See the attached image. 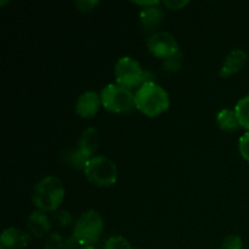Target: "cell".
I'll list each match as a JSON object with an SVG mask.
<instances>
[{"mask_svg":"<svg viewBox=\"0 0 249 249\" xmlns=\"http://www.w3.org/2000/svg\"><path fill=\"white\" fill-rule=\"evenodd\" d=\"M100 96L102 106L113 113H124L135 106V94L118 84L106 85Z\"/></svg>","mask_w":249,"mask_h":249,"instance_id":"cell-5","label":"cell"},{"mask_svg":"<svg viewBox=\"0 0 249 249\" xmlns=\"http://www.w3.org/2000/svg\"><path fill=\"white\" fill-rule=\"evenodd\" d=\"M65 198V187L58 178L49 175L36 185L33 202L38 211L55 212Z\"/></svg>","mask_w":249,"mask_h":249,"instance_id":"cell-2","label":"cell"},{"mask_svg":"<svg viewBox=\"0 0 249 249\" xmlns=\"http://www.w3.org/2000/svg\"><path fill=\"white\" fill-rule=\"evenodd\" d=\"M235 112L237 114V118L240 121L241 126L249 131V95L242 97L240 101L236 104Z\"/></svg>","mask_w":249,"mask_h":249,"instance_id":"cell-15","label":"cell"},{"mask_svg":"<svg viewBox=\"0 0 249 249\" xmlns=\"http://www.w3.org/2000/svg\"><path fill=\"white\" fill-rule=\"evenodd\" d=\"M99 4V1H96V0H83V1H77L75 2V5H77L78 9L80 10V11L83 12H89L91 11L92 7L95 6V5Z\"/></svg>","mask_w":249,"mask_h":249,"instance_id":"cell-23","label":"cell"},{"mask_svg":"<svg viewBox=\"0 0 249 249\" xmlns=\"http://www.w3.org/2000/svg\"><path fill=\"white\" fill-rule=\"evenodd\" d=\"M238 148H240V153L247 162H249V131L243 134L238 141Z\"/></svg>","mask_w":249,"mask_h":249,"instance_id":"cell-21","label":"cell"},{"mask_svg":"<svg viewBox=\"0 0 249 249\" xmlns=\"http://www.w3.org/2000/svg\"><path fill=\"white\" fill-rule=\"evenodd\" d=\"M104 249H133L130 243L126 238L122 237V236H113V237L108 238L105 243Z\"/></svg>","mask_w":249,"mask_h":249,"instance_id":"cell-17","label":"cell"},{"mask_svg":"<svg viewBox=\"0 0 249 249\" xmlns=\"http://www.w3.org/2000/svg\"><path fill=\"white\" fill-rule=\"evenodd\" d=\"M67 160H68V163H70L72 167L82 168V169L84 170L85 164H87L88 160H89L90 158H88L87 156L83 155L79 150H74V151H71V152L68 153Z\"/></svg>","mask_w":249,"mask_h":249,"instance_id":"cell-16","label":"cell"},{"mask_svg":"<svg viewBox=\"0 0 249 249\" xmlns=\"http://www.w3.org/2000/svg\"><path fill=\"white\" fill-rule=\"evenodd\" d=\"M104 230V220L96 211L84 212L74 224L73 237L80 246H92L101 236Z\"/></svg>","mask_w":249,"mask_h":249,"instance_id":"cell-4","label":"cell"},{"mask_svg":"<svg viewBox=\"0 0 249 249\" xmlns=\"http://www.w3.org/2000/svg\"><path fill=\"white\" fill-rule=\"evenodd\" d=\"M29 235L24 231L16 228H7L2 231L0 242L1 247L6 249H18L24 248L29 243Z\"/></svg>","mask_w":249,"mask_h":249,"instance_id":"cell-10","label":"cell"},{"mask_svg":"<svg viewBox=\"0 0 249 249\" xmlns=\"http://www.w3.org/2000/svg\"><path fill=\"white\" fill-rule=\"evenodd\" d=\"M182 65V53L179 51L178 53H175L172 57L167 58L164 62V70L168 72H175V71L179 70Z\"/></svg>","mask_w":249,"mask_h":249,"instance_id":"cell-19","label":"cell"},{"mask_svg":"<svg viewBox=\"0 0 249 249\" xmlns=\"http://www.w3.org/2000/svg\"><path fill=\"white\" fill-rule=\"evenodd\" d=\"M0 249H6V248H4V247H1V248H0Z\"/></svg>","mask_w":249,"mask_h":249,"instance_id":"cell-28","label":"cell"},{"mask_svg":"<svg viewBox=\"0 0 249 249\" xmlns=\"http://www.w3.org/2000/svg\"><path fill=\"white\" fill-rule=\"evenodd\" d=\"M169 105L168 92L153 82H145L135 92V107L147 117L160 116Z\"/></svg>","mask_w":249,"mask_h":249,"instance_id":"cell-1","label":"cell"},{"mask_svg":"<svg viewBox=\"0 0 249 249\" xmlns=\"http://www.w3.org/2000/svg\"><path fill=\"white\" fill-rule=\"evenodd\" d=\"M216 122H218V125L220 126L221 130L228 131V133L236 131L241 126L235 109H221L216 116Z\"/></svg>","mask_w":249,"mask_h":249,"instance_id":"cell-13","label":"cell"},{"mask_svg":"<svg viewBox=\"0 0 249 249\" xmlns=\"http://www.w3.org/2000/svg\"><path fill=\"white\" fill-rule=\"evenodd\" d=\"M78 246L80 245L77 242V240L73 236H71L67 241H65V249H77Z\"/></svg>","mask_w":249,"mask_h":249,"instance_id":"cell-25","label":"cell"},{"mask_svg":"<svg viewBox=\"0 0 249 249\" xmlns=\"http://www.w3.org/2000/svg\"><path fill=\"white\" fill-rule=\"evenodd\" d=\"M163 4H164L165 7H168V9L178 10L186 6V5L189 4V1H184V0H182V1H178V0H167V1H164Z\"/></svg>","mask_w":249,"mask_h":249,"instance_id":"cell-24","label":"cell"},{"mask_svg":"<svg viewBox=\"0 0 249 249\" xmlns=\"http://www.w3.org/2000/svg\"><path fill=\"white\" fill-rule=\"evenodd\" d=\"M84 173L91 184L100 187H108L116 184L118 178L117 165L104 156L91 157L85 164Z\"/></svg>","mask_w":249,"mask_h":249,"instance_id":"cell-3","label":"cell"},{"mask_svg":"<svg viewBox=\"0 0 249 249\" xmlns=\"http://www.w3.org/2000/svg\"><path fill=\"white\" fill-rule=\"evenodd\" d=\"M134 4L136 5H140V6H146V7H150V6H156V5L160 4V1H157V0H141V1H133Z\"/></svg>","mask_w":249,"mask_h":249,"instance_id":"cell-26","label":"cell"},{"mask_svg":"<svg viewBox=\"0 0 249 249\" xmlns=\"http://www.w3.org/2000/svg\"><path fill=\"white\" fill-rule=\"evenodd\" d=\"M133 249H139V248H133Z\"/></svg>","mask_w":249,"mask_h":249,"instance_id":"cell-29","label":"cell"},{"mask_svg":"<svg viewBox=\"0 0 249 249\" xmlns=\"http://www.w3.org/2000/svg\"><path fill=\"white\" fill-rule=\"evenodd\" d=\"M101 104V96L95 91H87L80 95L75 104V112L82 118H91L97 113Z\"/></svg>","mask_w":249,"mask_h":249,"instance_id":"cell-8","label":"cell"},{"mask_svg":"<svg viewBox=\"0 0 249 249\" xmlns=\"http://www.w3.org/2000/svg\"><path fill=\"white\" fill-rule=\"evenodd\" d=\"M55 218L62 226H68L71 223H72V216H71V213H68V212H65V211H61L58 212V213H56Z\"/></svg>","mask_w":249,"mask_h":249,"instance_id":"cell-22","label":"cell"},{"mask_svg":"<svg viewBox=\"0 0 249 249\" xmlns=\"http://www.w3.org/2000/svg\"><path fill=\"white\" fill-rule=\"evenodd\" d=\"M114 77L117 84L129 90L146 82V73L143 72L140 63L128 56L119 58L118 62L116 63Z\"/></svg>","mask_w":249,"mask_h":249,"instance_id":"cell-6","label":"cell"},{"mask_svg":"<svg viewBox=\"0 0 249 249\" xmlns=\"http://www.w3.org/2000/svg\"><path fill=\"white\" fill-rule=\"evenodd\" d=\"M147 48L153 56L158 58L172 57L179 53V44L174 36L167 32H156L150 36L147 41Z\"/></svg>","mask_w":249,"mask_h":249,"instance_id":"cell-7","label":"cell"},{"mask_svg":"<svg viewBox=\"0 0 249 249\" xmlns=\"http://www.w3.org/2000/svg\"><path fill=\"white\" fill-rule=\"evenodd\" d=\"M163 16H164V14H163L162 9L156 6L145 7L140 12L141 23L143 24L145 28H153V27L157 26L162 21Z\"/></svg>","mask_w":249,"mask_h":249,"instance_id":"cell-14","label":"cell"},{"mask_svg":"<svg viewBox=\"0 0 249 249\" xmlns=\"http://www.w3.org/2000/svg\"><path fill=\"white\" fill-rule=\"evenodd\" d=\"M80 249H96L94 247V246H84V247H82Z\"/></svg>","mask_w":249,"mask_h":249,"instance_id":"cell-27","label":"cell"},{"mask_svg":"<svg viewBox=\"0 0 249 249\" xmlns=\"http://www.w3.org/2000/svg\"><path fill=\"white\" fill-rule=\"evenodd\" d=\"M99 147V133L95 128H88L80 135L78 141V150L87 156L88 158H91L92 155L96 152Z\"/></svg>","mask_w":249,"mask_h":249,"instance_id":"cell-12","label":"cell"},{"mask_svg":"<svg viewBox=\"0 0 249 249\" xmlns=\"http://www.w3.org/2000/svg\"><path fill=\"white\" fill-rule=\"evenodd\" d=\"M28 230L34 237L39 238L45 236L50 231V220L45 212L36 211L28 218Z\"/></svg>","mask_w":249,"mask_h":249,"instance_id":"cell-11","label":"cell"},{"mask_svg":"<svg viewBox=\"0 0 249 249\" xmlns=\"http://www.w3.org/2000/svg\"><path fill=\"white\" fill-rule=\"evenodd\" d=\"M220 249H243L242 238L235 235L228 236V237L224 238V241L221 242Z\"/></svg>","mask_w":249,"mask_h":249,"instance_id":"cell-20","label":"cell"},{"mask_svg":"<svg viewBox=\"0 0 249 249\" xmlns=\"http://www.w3.org/2000/svg\"><path fill=\"white\" fill-rule=\"evenodd\" d=\"M247 60V53H246L245 50H242V49H236V50L231 51V53L226 56L225 61H224L223 67H221L220 70V77L229 78L230 75L240 72V71L246 66Z\"/></svg>","mask_w":249,"mask_h":249,"instance_id":"cell-9","label":"cell"},{"mask_svg":"<svg viewBox=\"0 0 249 249\" xmlns=\"http://www.w3.org/2000/svg\"><path fill=\"white\" fill-rule=\"evenodd\" d=\"M44 249H65V241L58 233H51L46 237Z\"/></svg>","mask_w":249,"mask_h":249,"instance_id":"cell-18","label":"cell"}]
</instances>
